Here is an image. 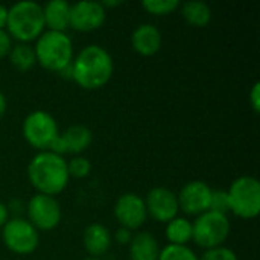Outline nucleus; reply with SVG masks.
Listing matches in <instances>:
<instances>
[{
	"instance_id": "3",
	"label": "nucleus",
	"mask_w": 260,
	"mask_h": 260,
	"mask_svg": "<svg viewBox=\"0 0 260 260\" xmlns=\"http://www.w3.org/2000/svg\"><path fill=\"white\" fill-rule=\"evenodd\" d=\"M43 6L37 2L23 0L8 8L6 32L18 43L29 44L44 32Z\"/></svg>"
},
{
	"instance_id": "27",
	"label": "nucleus",
	"mask_w": 260,
	"mask_h": 260,
	"mask_svg": "<svg viewBox=\"0 0 260 260\" xmlns=\"http://www.w3.org/2000/svg\"><path fill=\"white\" fill-rule=\"evenodd\" d=\"M248 101H250V105L253 108L254 113H259L260 110V82L256 81L248 93Z\"/></svg>"
},
{
	"instance_id": "7",
	"label": "nucleus",
	"mask_w": 260,
	"mask_h": 260,
	"mask_svg": "<svg viewBox=\"0 0 260 260\" xmlns=\"http://www.w3.org/2000/svg\"><path fill=\"white\" fill-rule=\"evenodd\" d=\"M21 133L24 140L41 152L47 151L52 142L59 136V128L52 114L44 110H35L24 117Z\"/></svg>"
},
{
	"instance_id": "17",
	"label": "nucleus",
	"mask_w": 260,
	"mask_h": 260,
	"mask_svg": "<svg viewBox=\"0 0 260 260\" xmlns=\"http://www.w3.org/2000/svg\"><path fill=\"white\" fill-rule=\"evenodd\" d=\"M158 241L148 232H139L133 235L129 242V259L131 260H158L160 256Z\"/></svg>"
},
{
	"instance_id": "1",
	"label": "nucleus",
	"mask_w": 260,
	"mask_h": 260,
	"mask_svg": "<svg viewBox=\"0 0 260 260\" xmlns=\"http://www.w3.org/2000/svg\"><path fill=\"white\" fill-rule=\"evenodd\" d=\"M72 70V79L81 88L99 90L110 82L114 73V61L105 47L88 44L73 58Z\"/></svg>"
},
{
	"instance_id": "21",
	"label": "nucleus",
	"mask_w": 260,
	"mask_h": 260,
	"mask_svg": "<svg viewBox=\"0 0 260 260\" xmlns=\"http://www.w3.org/2000/svg\"><path fill=\"white\" fill-rule=\"evenodd\" d=\"M166 239L171 245H187L192 241V222L177 216L166 224Z\"/></svg>"
},
{
	"instance_id": "22",
	"label": "nucleus",
	"mask_w": 260,
	"mask_h": 260,
	"mask_svg": "<svg viewBox=\"0 0 260 260\" xmlns=\"http://www.w3.org/2000/svg\"><path fill=\"white\" fill-rule=\"evenodd\" d=\"M158 260H200L198 256L187 245H171L168 244L160 250Z\"/></svg>"
},
{
	"instance_id": "16",
	"label": "nucleus",
	"mask_w": 260,
	"mask_h": 260,
	"mask_svg": "<svg viewBox=\"0 0 260 260\" xmlns=\"http://www.w3.org/2000/svg\"><path fill=\"white\" fill-rule=\"evenodd\" d=\"M43 18L47 30L66 32L70 27V3L66 0H50L43 6Z\"/></svg>"
},
{
	"instance_id": "36",
	"label": "nucleus",
	"mask_w": 260,
	"mask_h": 260,
	"mask_svg": "<svg viewBox=\"0 0 260 260\" xmlns=\"http://www.w3.org/2000/svg\"><path fill=\"white\" fill-rule=\"evenodd\" d=\"M82 260H101V259H96V257H87V259H82Z\"/></svg>"
},
{
	"instance_id": "14",
	"label": "nucleus",
	"mask_w": 260,
	"mask_h": 260,
	"mask_svg": "<svg viewBox=\"0 0 260 260\" xmlns=\"http://www.w3.org/2000/svg\"><path fill=\"white\" fill-rule=\"evenodd\" d=\"M163 44V35L160 29L154 24L143 23L139 24L131 34V46L136 53L142 56L155 55Z\"/></svg>"
},
{
	"instance_id": "6",
	"label": "nucleus",
	"mask_w": 260,
	"mask_h": 260,
	"mask_svg": "<svg viewBox=\"0 0 260 260\" xmlns=\"http://www.w3.org/2000/svg\"><path fill=\"white\" fill-rule=\"evenodd\" d=\"M230 221L227 215L207 210L197 216L192 222V241L204 250H212L224 245L230 235Z\"/></svg>"
},
{
	"instance_id": "12",
	"label": "nucleus",
	"mask_w": 260,
	"mask_h": 260,
	"mask_svg": "<svg viewBox=\"0 0 260 260\" xmlns=\"http://www.w3.org/2000/svg\"><path fill=\"white\" fill-rule=\"evenodd\" d=\"M114 216L120 227L129 232L140 229L148 219L145 200L133 192L120 195L114 204Z\"/></svg>"
},
{
	"instance_id": "5",
	"label": "nucleus",
	"mask_w": 260,
	"mask_h": 260,
	"mask_svg": "<svg viewBox=\"0 0 260 260\" xmlns=\"http://www.w3.org/2000/svg\"><path fill=\"white\" fill-rule=\"evenodd\" d=\"M227 192L229 212L241 219H254L260 212V183L256 177L236 178Z\"/></svg>"
},
{
	"instance_id": "33",
	"label": "nucleus",
	"mask_w": 260,
	"mask_h": 260,
	"mask_svg": "<svg viewBox=\"0 0 260 260\" xmlns=\"http://www.w3.org/2000/svg\"><path fill=\"white\" fill-rule=\"evenodd\" d=\"M101 5H102V8L107 11V8H116V6H120V5H123V2L122 0H102L101 2Z\"/></svg>"
},
{
	"instance_id": "2",
	"label": "nucleus",
	"mask_w": 260,
	"mask_h": 260,
	"mask_svg": "<svg viewBox=\"0 0 260 260\" xmlns=\"http://www.w3.org/2000/svg\"><path fill=\"white\" fill-rule=\"evenodd\" d=\"M27 178L38 193L55 197L69 184L67 161L50 151H41L29 161Z\"/></svg>"
},
{
	"instance_id": "19",
	"label": "nucleus",
	"mask_w": 260,
	"mask_h": 260,
	"mask_svg": "<svg viewBox=\"0 0 260 260\" xmlns=\"http://www.w3.org/2000/svg\"><path fill=\"white\" fill-rule=\"evenodd\" d=\"M181 15L187 24L193 27H206L212 20V8L201 0H190L180 3Z\"/></svg>"
},
{
	"instance_id": "8",
	"label": "nucleus",
	"mask_w": 260,
	"mask_h": 260,
	"mask_svg": "<svg viewBox=\"0 0 260 260\" xmlns=\"http://www.w3.org/2000/svg\"><path fill=\"white\" fill-rule=\"evenodd\" d=\"M5 247L18 256L32 254L40 244V232L26 218H9L2 227Z\"/></svg>"
},
{
	"instance_id": "24",
	"label": "nucleus",
	"mask_w": 260,
	"mask_h": 260,
	"mask_svg": "<svg viewBox=\"0 0 260 260\" xmlns=\"http://www.w3.org/2000/svg\"><path fill=\"white\" fill-rule=\"evenodd\" d=\"M67 171H69V177L85 178L91 172V163L88 161V158L82 155H76L70 161H67Z\"/></svg>"
},
{
	"instance_id": "20",
	"label": "nucleus",
	"mask_w": 260,
	"mask_h": 260,
	"mask_svg": "<svg viewBox=\"0 0 260 260\" xmlns=\"http://www.w3.org/2000/svg\"><path fill=\"white\" fill-rule=\"evenodd\" d=\"M8 58H9L11 66L18 72H29L37 64L34 47L26 43L12 44L9 53H8Z\"/></svg>"
},
{
	"instance_id": "29",
	"label": "nucleus",
	"mask_w": 260,
	"mask_h": 260,
	"mask_svg": "<svg viewBox=\"0 0 260 260\" xmlns=\"http://www.w3.org/2000/svg\"><path fill=\"white\" fill-rule=\"evenodd\" d=\"M11 47H12V38L5 29H0V58L8 56Z\"/></svg>"
},
{
	"instance_id": "31",
	"label": "nucleus",
	"mask_w": 260,
	"mask_h": 260,
	"mask_svg": "<svg viewBox=\"0 0 260 260\" xmlns=\"http://www.w3.org/2000/svg\"><path fill=\"white\" fill-rule=\"evenodd\" d=\"M8 219H9L8 207H6V204H5V203H2V201H0V229L8 222Z\"/></svg>"
},
{
	"instance_id": "11",
	"label": "nucleus",
	"mask_w": 260,
	"mask_h": 260,
	"mask_svg": "<svg viewBox=\"0 0 260 260\" xmlns=\"http://www.w3.org/2000/svg\"><path fill=\"white\" fill-rule=\"evenodd\" d=\"M212 190L213 189L206 181H189L177 193L180 210L190 216H200L206 213L210 207Z\"/></svg>"
},
{
	"instance_id": "34",
	"label": "nucleus",
	"mask_w": 260,
	"mask_h": 260,
	"mask_svg": "<svg viewBox=\"0 0 260 260\" xmlns=\"http://www.w3.org/2000/svg\"><path fill=\"white\" fill-rule=\"evenodd\" d=\"M6 108H8V101H6V96L3 94V91L0 90V119L5 116Z\"/></svg>"
},
{
	"instance_id": "10",
	"label": "nucleus",
	"mask_w": 260,
	"mask_h": 260,
	"mask_svg": "<svg viewBox=\"0 0 260 260\" xmlns=\"http://www.w3.org/2000/svg\"><path fill=\"white\" fill-rule=\"evenodd\" d=\"M145 206H146V213L157 222H169L174 218L178 216L180 207H178V198L177 193L172 192L168 187L157 186L151 189L146 193Z\"/></svg>"
},
{
	"instance_id": "32",
	"label": "nucleus",
	"mask_w": 260,
	"mask_h": 260,
	"mask_svg": "<svg viewBox=\"0 0 260 260\" xmlns=\"http://www.w3.org/2000/svg\"><path fill=\"white\" fill-rule=\"evenodd\" d=\"M6 20H8V6L0 3V29L6 27Z\"/></svg>"
},
{
	"instance_id": "15",
	"label": "nucleus",
	"mask_w": 260,
	"mask_h": 260,
	"mask_svg": "<svg viewBox=\"0 0 260 260\" xmlns=\"http://www.w3.org/2000/svg\"><path fill=\"white\" fill-rule=\"evenodd\" d=\"M82 242H84V248L90 254V257L99 259L111 248L113 235L105 225L94 222V224H90L85 227L84 235H82Z\"/></svg>"
},
{
	"instance_id": "18",
	"label": "nucleus",
	"mask_w": 260,
	"mask_h": 260,
	"mask_svg": "<svg viewBox=\"0 0 260 260\" xmlns=\"http://www.w3.org/2000/svg\"><path fill=\"white\" fill-rule=\"evenodd\" d=\"M59 134L67 146V154L79 155L93 142V133L85 125H72L64 133H59Z\"/></svg>"
},
{
	"instance_id": "13",
	"label": "nucleus",
	"mask_w": 260,
	"mask_h": 260,
	"mask_svg": "<svg viewBox=\"0 0 260 260\" xmlns=\"http://www.w3.org/2000/svg\"><path fill=\"white\" fill-rule=\"evenodd\" d=\"M107 18V11L101 2L82 0L70 5V27L78 32H93L99 29Z\"/></svg>"
},
{
	"instance_id": "28",
	"label": "nucleus",
	"mask_w": 260,
	"mask_h": 260,
	"mask_svg": "<svg viewBox=\"0 0 260 260\" xmlns=\"http://www.w3.org/2000/svg\"><path fill=\"white\" fill-rule=\"evenodd\" d=\"M6 207L9 212V218H21V212L26 210V204L21 200H11Z\"/></svg>"
},
{
	"instance_id": "30",
	"label": "nucleus",
	"mask_w": 260,
	"mask_h": 260,
	"mask_svg": "<svg viewBox=\"0 0 260 260\" xmlns=\"http://www.w3.org/2000/svg\"><path fill=\"white\" fill-rule=\"evenodd\" d=\"M131 239H133V232H129V230H126V229H123V227H120V229L116 230V233H114V241H116L119 245H129Z\"/></svg>"
},
{
	"instance_id": "9",
	"label": "nucleus",
	"mask_w": 260,
	"mask_h": 260,
	"mask_svg": "<svg viewBox=\"0 0 260 260\" xmlns=\"http://www.w3.org/2000/svg\"><path fill=\"white\" fill-rule=\"evenodd\" d=\"M27 221L38 230V232H50L58 227L61 222V206L55 197L34 195L29 203L26 204Z\"/></svg>"
},
{
	"instance_id": "35",
	"label": "nucleus",
	"mask_w": 260,
	"mask_h": 260,
	"mask_svg": "<svg viewBox=\"0 0 260 260\" xmlns=\"http://www.w3.org/2000/svg\"><path fill=\"white\" fill-rule=\"evenodd\" d=\"M59 75L62 76V78H67V79H72L73 78V70H72V64L70 66H67V67H64L61 72H59Z\"/></svg>"
},
{
	"instance_id": "25",
	"label": "nucleus",
	"mask_w": 260,
	"mask_h": 260,
	"mask_svg": "<svg viewBox=\"0 0 260 260\" xmlns=\"http://www.w3.org/2000/svg\"><path fill=\"white\" fill-rule=\"evenodd\" d=\"M200 260H239L236 253L229 248V247H216V248H212V250H206L203 253L201 257H198Z\"/></svg>"
},
{
	"instance_id": "26",
	"label": "nucleus",
	"mask_w": 260,
	"mask_h": 260,
	"mask_svg": "<svg viewBox=\"0 0 260 260\" xmlns=\"http://www.w3.org/2000/svg\"><path fill=\"white\" fill-rule=\"evenodd\" d=\"M209 210L227 215V212H229V200H227V192L225 190H221V189L212 190V198H210Z\"/></svg>"
},
{
	"instance_id": "4",
	"label": "nucleus",
	"mask_w": 260,
	"mask_h": 260,
	"mask_svg": "<svg viewBox=\"0 0 260 260\" xmlns=\"http://www.w3.org/2000/svg\"><path fill=\"white\" fill-rule=\"evenodd\" d=\"M37 64L49 72L59 73L64 67L70 66L73 53V41L66 32L44 30L35 43L34 47Z\"/></svg>"
},
{
	"instance_id": "23",
	"label": "nucleus",
	"mask_w": 260,
	"mask_h": 260,
	"mask_svg": "<svg viewBox=\"0 0 260 260\" xmlns=\"http://www.w3.org/2000/svg\"><path fill=\"white\" fill-rule=\"evenodd\" d=\"M142 6L152 15H169L180 8L178 0H145Z\"/></svg>"
}]
</instances>
